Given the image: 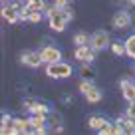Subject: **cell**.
<instances>
[{
  "label": "cell",
  "mask_w": 135,
  "mask_h": 135,
  "mask_svg": "<svg viewBox=\"0 0 135 135\" xmlns=\"http://www.w3.org/2000/svg\"><path fill=\"white\" fill-rule=\"evenodd\" d=\"M72 66L68 64H62V62H56V64H48L46 68V76L52 78V80H64V78H70L72 76Z\"/></svg>",
  "instance_id": "6da1fadb"
},
{
  "label": "cell",
  "mask_w": 135,
  "mask_h": 135,
  "mask_svg": "<svg viewBox=\"0 0 135 135\" xmlns=\"http://www.w3.org/2000/svg\"><path fill=\"white\" fill-rule=\"evenodd\" d=\"M89 46L93 48L95 52H101L105 50L107 46H111L109 44V34L103 32V30H97L95 34H91V40H89Z\"/></svg>",
  "instance_id": "7a4b0ae2"
},
{
  "label": "cell",
  "mask_w": 135,
  "mask_h": 135,
  "mask_svg": "<svg viewBox=\"0 0 135 135\" xmlns=\"http://www.w3.org/2000/svg\"><path fill=\"white\" fill-rule=\"evenodd\" d=\"M74 58L78 62H85V64H91L93 58H95V50L91 46H76V52H74Z\"/></svg>",
  "instance_id": "3957f363"
},
{
  "label": "cell",
  "mask_w": 135,
  "mask_h": 135,
  "mask_svg": "<svg viewBox=\"0 0 135 135\" xmlns=\"http://www.w3.org/2000/svg\"><path fill=\"white\" fill-rule=\"evenodd\" d=\"M42 54L40 52H24V54L20 56V64H24L26 68H40V64H42Z\"/></svg>",
  "instance_id": "277c9868"
},
{
  "label": "cell",
  "mask_w": 135,
  "mask_h": 135,
  "mask_svg": "<svg viewBox=\"0 0 135 135\" xmlns=\"http://www.w3.org/2000/svg\"><path fill=\"white\" fill-rule=\"evenodd\" d=\"M40 54H42V60L44 64H56V62H62V52L58 50V48L54 46H46L40 50Z\"/></svg>",
  "instance_id": "5b68a950"
},
{
  "label": "cell",
  "mask_w": 135,
  "mask_h": 135,
  "mask_svg": "<svg viewBox=\"0 0 135 135\" xmlns=\"http://www.w3.org/2000/svg\"><path fill=\"white\" fill-rule=\"evenodd\" d=\"M131 22L133 20H131V14L127 12V10H119V12H115L113 18H111V24H113V28H117V30L127 28Z\"/></svg>",
  "instance_id": "8992f818"
},
{
  "label": "cell",
  "mask_w": 135,
  "mask_h": 135,
  "mask_svg": "<svg viewBox=\"0 0 135 135\" xmlns=\"http://www.w3.org/2000/svg\"><path fill=\"white\" fill-rule=\"evenodd\" d=\"M2 18H4L8 24H14V22H18L20 20V10H18V6L16 4H6V6H2Z\"/></svg>",
  "instance_id": "52a82bcc"
},
{
  "label": "cell",
  "mask_w": 135,
  "mask_h": 135,
  "mask_svg": "<svg viewBox=\"0 0 135 135\" xmlns=\"http://www.w3.org/2000/svg\"><path fill=\"white\" fill-rule=\"evenodd\" d=\"M121 93H123V97H125L127 101H135V85L131 84L127 78L121 80Z\"/></svg>",
  "instance_id": "ba28073f"
},
{
  "label": "cell",
  "mask_w": 135,
  "mask_h": 135,
  "mask_svg": "<svg viewBox=\"0 0 135 135\" xmlns=\"http://www.w3.org/2000/svg\"><path fill=\"white\" fill-rule=\"evenodd\" d=\"M84 95H85V99H88L89 103H97V101H101V97H103V95H101V91H99L93 84L84 91Z\"/></svg>",
  "instance_id": "9c48e42d"
},
{
  "label": "cell",
  "mask_w": 135,
  "mask_h": 135,
  "mask_svg": "<svg viewBox=\"0 0 135 135\" xmlns=\"http://www.w3.org/2000/svg\"><path fill=\"white\" fill-rule=\"evenodd\" d=\"M117 123L123 127V131L125 133H135V117H121V119H117Z\"/></svg>",
  "instance_id": "30bf717a"
},
{
  "label": "cell",
  "mask_w": 135,
  "mask_h": 135,
  "mask_svg": "<svg viewBox=\"0 0 135 135\" xmlns=\"http://www.w3.org/2000/svg\"><path fill=\"white\" fill-rule=\"evenodd\" d=\"M24 105H26V109H30L32 113H48V111H50L48 105H42L38 101H26Z\"/></svg>",
  "instance_id": "8fae6325"
},
{
  "label": "cell",
  "mask_w": 135,
  "mask_h": 135,
  "mask_svg": "<svg viewBox=\"0 0 135 135\" xmlns=\"http://www.w3.org/2000/svg\"><path fill=\"white\" fill-rule=\"evenodd\" d=\"M125 56L135 60V34H131L129 38L125 40Z\"/></svg>",
  "instance_id": "7c38bea8"
},
{
  "label": "cell",
  "mask_w": 135,
  "mask_h": 135,
  "mask_svg": "<svg viewBox=\"0 0 135 135\" xmlns=\"http://www.w3.org/2000/svg\"><path fill=\"white\" fill-rule=\"evenodd\" d=\"M44 121H46V113H32V117H30V125H32L34 129L42 127Z\"/></svg>",
  "instance_id": "4fadbf2b"
},
{
  "label": "cell",
  "mask_w": 135,
  "mask_h": 135,
  "mask_svg": "<svg viewBox=\"0 0 135 135\" xmlns=\"http://www.w3.org/2000/svg\"><path fill=\"white\" fill-rule=\"evenodd\" d=\"M89 127H91V129H95V131H99L101 129V127H103V125H105V119H103V117H99V115H91V117H89Z\"/></svg>",
  "instance_id": "5bb4252c"
},
{
  "label": "cell",
  "mask_w": 135,
  "mask_h": 135,
  "mask_svg": "<svg viewBox=\"0 0 135 135\" xmlns=\"http://www.w3.org/2000/svg\"><path fill=\"white\" fill-rule=\"evenodd\" d=\"M89 40H91V36L85 32H78L76 36H74V44L76 46H85V44H89Z\"/></svg>",
  "instance_id": "9a60e30c"
},
{
  "label": "cell",
  "mask_w": 135,
  "mask_h": 135,
  "mask_svg": "<svg viewBox=\"0 0 135 135\" xmlns=\"http://www.w3.org/2000/svg\"><path fill=\"white\" fill-rule=\"evenodd\" d=\"M28 8L30 10H40L42 12L46 8V0H28Z\"/></svg>",
  "instance_id": "2e32d148"
},
{
  "label": "cell",
  "mask_w": 135,
  "mask_h": 135,
  "mask_svg": "<svg viewBox=\"0 0 135 135\" xmlns=\"http://www.w3.org/2000/svg\"><path fill=\"white\" fill-rule=\"evenodd\" d=\"M111 52H113V54L115 56H123V54H125V44H119V42H113V44H111Z\"/></svg>",
  "instance_id": "e0dca14e"
},
{
  "label": "cell",
  "mask_w": 135,
  "mask_h": 135,
  "mask_svg": "<svg viewBox=\"0 0 135 135\" xmlns=\"http://www.w3.org/2000/svg\"><path fill=\"white\" fill-rule=\"evenodd\" d=\"M40 20H42V12H40V10H32V12H30L28 22H32V24H38Z\"/></svg>",
  "instance_id": "ac0fdd59"
},
{
  "label": "cell",
  "mask_w": 135,
  "mask_h": 135,
  "mask_svg": "<svg viewBox=\"0 0 135 135\" xmlns=\"http://www.w3.org/2000/svg\"><path fill=\"white\" fill-rule=\"evenodd\" d=\"M30 12H32V10H30V8H28V4H26L24 8L20 10V20H28V18H30Z\"/></svg>",
  "instance_id": "d6986e66"
},
{
  "label": "cell",
  "mask_w": 135,
  "mask_h": 135,
  "mask_svg": "<svg viewBox=\"0 0 135 135\" xmlns=\"http://www.w3.org/2000/svg\"><path fill=\"white\" fill-rule=\"evenodd\" d=\"M125 115H129V117H135V101H129V105H127Z\"/></svg>",
  "instance_id": "ffe728a7"
},
{
  "label": "cell",
  "mask_w": 135,
  "mask_h": 135,
  "mask_svg": "<svg viewBox=\"0 0 135 135\" xmlns=\"http://www.w3.org/2000/svg\"><path fill=\"white\" fill-rule=\"evenodd\" d=\"M54 6H58L60 10H66V8H68V0H56Z\"/></svg>",
  "instance_id": "44dd1931"
},
{
  "label": "cell",
  "mask_w": 135,
  "mask_h": 135,
  "mask_svg": "<svg viewBox=\"0 0 135 135\" xmlns=\"http://www.w3.org/2000/svg\"><path fill=\"white\" fill-rule=\"evenodd\" d=\"M133 80H135V74H133Z\"/></svg>",
  "instance_id": "7402d4cb"
},
{
  "label": "cell",
  "mask_w": 135,
  "mask_h": 135,
  "mask_svg": "<svg viewBox=\"0 0 135 135\" xmlns=\"http://www.w3.org/2000/svg\"><path fill=\"white\" fill-rule=\"evenodd\" d=\"M26 2H28V0H26Z\"/></svg>",
  "instance_id": "603a6c76"
}]
</instances>
